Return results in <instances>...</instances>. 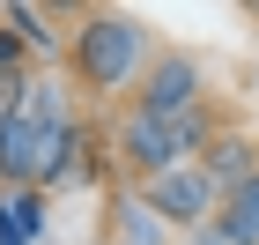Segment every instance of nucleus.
<instances>
[{"label":"nucleus","mask_w":259,"mask_h":245,"mask_svg":"<svg viewBox=\"0 0 259 245\" xmlns=\"http://www.w3.org/2000/svg\"><path fill=\"white\" fill-rule=\"evenodd\" d=\"M67 60L97 97H119V89H134L148 75L156 52H148V30L134 15H81V30L67 38Z\"/></svg>","instance_id":"1"},{"label":"nucleus","mask_w":259,"mask_h":245,"mask_svg":"<svg viewBox=\"0 0 259 245\" xmlns=\"http://www.w3.org/2000/svg\"><path fill=\"white\" fill-rule=\"evenodd\" d=\"M215 142V119H207V104L200 112H178V119H156V112H126L119 134H111V149H119L126 171H141V179H163V171H178V163H200V149Z\"/></svg>","instance_id":"2"},{"label":"nucleus","mask_w":259,"mask_h":245,"mask_svg":"<svg viewBox=\"0 0 259 245\" xmlns=\"http://www.w3.org/2000/svg\"><path fill=\"white\" fill-rule=\"evenodd\" d=\"M148 208H156L163 223H215L222 216V186L200 171V163H178V171H163V179H148Z\"/></svg>","instance_id":"3"},{"label":"nucleus","mask_w":259,"mask_h":245,"mask_svg":"<svg viewBox=\"0 0 259 245\" xmlns=\"http://www.w3.org/2000/svg\"><path fill=\"white\" fill-rule=\"evenodd\" d=\"M141 112H156V119L200 112V60H185V52L148 60V75H141Z\"/></svg>","instance_id":"4"},{"label":"nucleus","mask_w":259,"mask_h":245,"mask_svg":"<svg viewBox=\"0 0 259 245\" xmlns=\"http://www.w3.org/2000/svg\"><path fill=\"white\" fill-rule=\"evenodd\" d=\"M200 171H207V179H215L222 193H237V186L259 171V149L244 142V134H215V142L200 149Z\"/></svg>","instance_id":"5"},{"label":"nucleus","mask_w":259,"mask_h":245,"mask_svg":"<svg viewBox=\"0 0 259 245\" xmlns=\"http://www.w3.org/2000/svg\"><path fill=\"white\" fill-rule=\"evenodd\" d=\"M215 223H222L230 245H259V171L237 186V193H222V216H215Z\"/></svg>","instance_id":"6"},{"label":"nucleus","mask_w":259,"mask_h":245,"mask_svg":"<svg viewBox=\"0 0 259 245\" xmlns=\"http://www.w3.org/2000/svg\"><path fill=\"white\" fill-rule=\"evenodd\" d=\"M8 38L30 45V52H60V38H52V15H45V8H8Z\"/></svg>","instance_id":"7"},{"label":"nucleus","mask_w":259,"mask_h":245,"mask_svg":"<svg viewBox=\"0 0 259 245\" xmlns=\"http://www.w3.org/2000/svg\"><path fill=\"white\" fill-rule=\"evenodd\" d=\"M8 67H30V60H22V45L8 38V30H0V75H8Z\"/></svg>","instance_id":"8"}]
</instances>
